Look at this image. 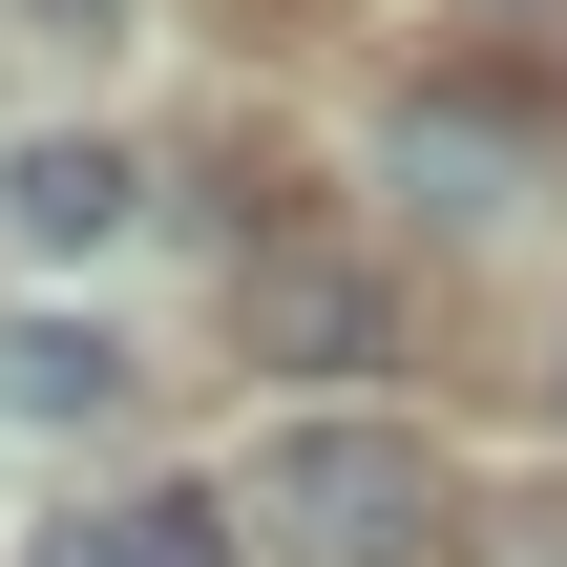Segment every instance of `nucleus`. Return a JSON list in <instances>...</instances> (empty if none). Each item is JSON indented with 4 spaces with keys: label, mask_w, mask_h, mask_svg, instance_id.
Returning a JSON list of instances; mask_svg holds the SVG:
<instances>
[{
    "label": "nucleus",
    "mask_w": 567,
    "mask_h": 567,
    "mask_svg": "<svg viewBox=\"0 0 567 567\" xmlns=\"http://www.w3.org/2000/svg\"><path fill=\"white\" fill-rule=\"evenodd\" d=\"M252 526L295 567H421L442 547V442L421 421H274L252 442Z\"/></svg>",
    "instance_id": "nucleus-1"
},
{
    "label": "nucleus",
    "mask_w": 567,
    "mask_h": 567,
    "mask_svg": "<svg viewBox=\"0 0 567 567\" xmlns=\"http://www.w3.org/2000/svg\"><path fill=\"white\" fill-rule=\"evenodd\" d=\"M126 210H147V168H126L105 126H42V147H0V231H21V252H105Z\"/></svg>",
    "instance_id": "nucleus-2"
},
{
    "label": "nucleus",
    "mask_w": 567,
    "mask_h": 567,
    "mask_svg": "<svg viewBox=\"0 0 567 567\" xmlns=\"http://www.w3.org/2000/svg\"><path fill=\"white\" fill-rule=\"evenodd\" d=\"M252 505H210V484H147V505H84V526H42V567H231Z\"/></svg>",
    "instance_id": "nucleus-3"
},
{
    "label": "nucleus",
    "mask_w": 567,
    "mask_h": 567,
    "mask_svg": "<svg viewBox=\"0 0 567 567\" xmlns=\"http://www.w3.org/2000/svg\"><path fill=\"white\" fill-rule=\"evenodd\" d=\"M105 400H126V337L105 316H21L0 337V421H105Z\"/></svg>",
    "instance_id": "nucleus-4"
},
{
    "label": "nucleus",
    "mask_w": 567,
    "mask_h": 567,
    "mask_svg": "<svg viewBox=\"0 0 567 567\" xmlns=\"http://www.w3.org/2000/svg\"><path fill=\"white\" fill-rule=\"evenodd\" d=\"M252 337H295V358H358V337H379V295H358V274H316V252H274V274H252Z\"/></svg>",
    "instance_id": "nucleus-5"
},
{
    "label": "nucleus",
    "mask_w": 567,
    "mask_h": 567,
    "mask_svg": "<svg viewBox=\"0 0 567 567\" xmlns=\"http://www.w3.org/2000/svg\"><path fill=\"white\" fill-rule=\"evenodd\" d=\"M400 189L421 210H505V126H400Z\"/></svg>",
    "instance_id": "nucleus-6"
},
{
    "label": "nucleus",
    "mask_w": 567,
    "mask_h": 567,
    "mask_svg": "<svg viewBox=\"0 0 567 567\" xmlns=\"http://www.w3.org/2000/svg\"><path fill=\"white\" fill-rule=\"evenodd\" d=\"M21 21H42V42H126V0H21Z\"/></svg>",
    "instance_id": "nucleus-7"
},
{
    "label": "nucleus",
    "mask_w": 567,
    "mask_h": 567,
    "mask_svg": "<svg viewBox=\"0 0 567 567\" xmlns=\"http://www.w3.org/2000/svg\"><path fill=\"white\" fill-rule=\"evenodd\" d=\"M547 379H567V358H547Z\"/></svg>",
    "instance_id": "nucleus-8"
}]
</instances>
